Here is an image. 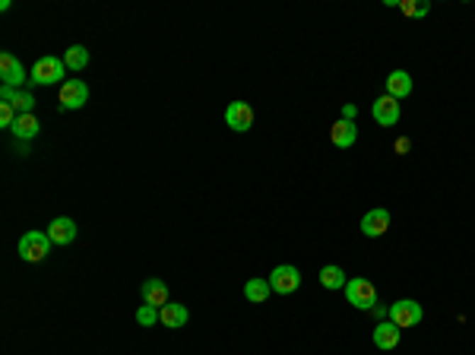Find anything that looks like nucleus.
Here are the masks:
<instances>
[{
  "label": "nucleus",
  "mask_w": 475,
  "mask_h": 355,
  "mask_svg": "<svg viewBox=\"0 0 475 355\" xmlns=\"http://www.w3.org/2000/svg\"><path fill=\"white\" fill-rule=\"evenodd\" d=\"M51 238H48V231H26L23 238H19V257H23L26 263H42L48 254H51Z\"/></svg>",
  "instance_id": "obj_1"
},
{
  "label": "nucleus",
  "mask_w": 475,
  "mask_h": 355,
  "mask_svg": "<svg viewBox=\"0 0 475 355\" xmlns=\"http://www.w3.org/2000/svg\"><path fill=\"white\" fill-rule=\"evenodd\" d=\"M64 77H67L64 58H38L35 67H32V73H29V80L35 86H54V83H60Z\"/></svg>",
  "instance_id": "obj_2"
},
{
  "label": "nucleus",
  "mask_w": 475,
  "mask_h": 355,
  "mask_svg": "<svg viewBox=\"0 0 475 355\" xmlns=\"http://www.w3.org/2000/svg\"><path fill=\"white\" fill-rule=\"evenodd\" d=\"M345 298H349V305H355V308L371 311L377 305V289L371 279L358 276V279H349V283H345Z\"/></svg>",
  "instance_id": "obj_3"
},
{
  "label": "nucleus",
  "mask_w": 475,
  "mask_h": 355,
  "mask_svg": "<svg viewBox=\"0 0 475 355\" xmlns=\"http://www.w3.org/2000/svg\"><path fill=\"white\" fill-rule=\"evenodd\" d=\"M422 317H425V311H422V305H418L415 298H399V302L390 305V320L399 327V330L422 324Z\"/></svg>",
  "instance_id": "obj_4"
},
{
  "label": "nucleus",
  "mask_w": 475,
  "mask_h": 355,
  "mask_svg": "<svg viewBox=\"0 0 475 355\" xmlns=\"http://www.w3.org/2000/svg\"><path fill=\"white\" fill-rule=\"evenodd\" d=\"M301 285V270L291 263H282L273 270V276H269V289L276 292V295H291V292Z\"/></svg>",
  "instance_id": "obj_5"
},
{
  "label": "nucleus",
  "mask_w": 475,
  "mask_h": 355,
  "mask_svg": "<svg viewBox=\"0 0 475 355\" xmlns=\"http://www.w3.org/2000/svg\"><path fill=\"white\" fill-rule=\"evenodd\" d=\"M0 80H4V86H10V89H23V83L29 80V73H26V67L19 64L16 54H10V51L0 54Z\"/></svg>",
  "instance_id": "obj_6"
},
{
  "label": "nucleus",
  "mask_w": 475,
  "mask_h": 355,
  "mask_svg": "<svg viewBox=\"0 0 475 355\" xmlns=\"http://www.w3.org/2000/svg\"><path fill=\"white\" fill-rule=\"evenodd\" d=\"M86 102H89V86H86L83 80H67V83L60 86V108H64V111H77Z\"/></svg>",
  "instance_id": "obj_7"
},
{
  "label": "nucleus",
  "mask_w": 475,
  "mask_h": 355,
  "mask_svg": "<svg viewBox=\"0 0 475 355\" xmlns=\"http://www.w3.org/2000/svg\"><path fill=\"white\" fill-rule=\"evenodd\" d=\"M225 124L238 133L250 131V127H254V108H250L247 102H232V105L225 108Z\"/></svg>",
  "instance_id": "obj_8"
},
{
  "label": "nucleus",
  "mask_w": 475,
  "mask_h": 355,
  "mask_svg": "<svg viewBox=\"0 0 475 355\" xmlns=\"http://www.w3.org/2000/svg\"><path fill=\"white\" fill-rule=\"evenodd\" d=\"M0 102L16 108V114H32V108H35V95L26 92V89H10V86H0Z\"/></svg>",
  "instance_id": "obj_9"
},
{
  "label": "nucleus",
  "mask_w": 475,
  "mask_h": 355,
  "mask_svg": "<svg viewBox=\"0 0 475 355\" xmlns=\"http://www.w3.org/2000/svg\"><path fill=\"white\" fill-rule=\"evenodd\" d=\"M390 229V209H371L362 219V235L364 238H380Z\"/></svg>",
  "instance_id": "obj_10"
},
{
  "label": "nucleus",
  "mask_w": 475,
  "mask_h": 355,
  "mask_svg": "<svg viewBox=\"0 0 475 355\" xmlns=\"http://www.w3.org/2000/svg\"><path fill=\"white\" fill-rule=\"evenodd\" d=\"M371 111H374V121H377L380 127H393V124H399V102H396V99H390V95H380Z\"/></svg>",
  "instance_id": "obj_11"
},
{
  "label": "nucleus",
  "mask_w": 475,
  "mask_h": 355,
  "mask_svg": "<svg viewBox=\"0 0 475 355\" xmlns=\"http://www.w3.org/2000/svg\"><path fill=\"white\" fill-rule=\"evenodd\" d=\"M140 295H142V305H155V308H165L168 305V285L162 279H146L140 285Z\"/></svg>",
  "instance_id": "obj_12"
},
{
  "label": "nucleus",
  "mask_w": 475,
  "mask_h": 355,
  "mask_svg": "<svg viewBox=\"0 0 475 355\" xmlns=\"http://www.w3.org/2000/svg\"><path fill=\"white\" fill-rule=\"evenodd\" d=\"M330 140H332V146H339V149L355 146V140H358L355 121H336V124L330 127Z\"/></svg>",
  "instance_id": "obj_13"
},
{
  "label": "nucleus",
  "mask_w": 475,
  "mask_h": 355,
  "mask_svg": "<svg viewBox=\"0 0 475 355\" xmlns=\"http://www.w3.org/2000/svg\"><path fill=\"white\" fill-rule=\"evenodd\" d=\"M48 238H51L54 244H70L73 238H77V222H73L70 216H57V219L48 225Z\"/></svg>",
  "instance_id": "obj_14"
},
{
  "label": "nucleus",
  "mask_w": 475,
  "mask_h": 355,
  "mask_svg": "<svg viewBox=\"0 0 475 355\" xmlns=\"http://www.w3.org/2000/svg\"><path fill=\"white\" fill-rule=\"evenodd\" d=\"M374 346L384 352L396 349L399 346V327L393 324V320H380V324L374 327Z\"/></svg>",
  "instance_id": "obj_15"
},
{
  "label": "nucleus",
  "mask_w": 475,
  "mask_h": 355,
  "mask_svg": "<svg viewBox=\"0 0 475 355\" xmlns=\"http://www.w3.org/2000/svg\"><path fill=\"white\" fill-rule=\"evenodd\" d=\"M409 92H412V77L406 70H393L390 77H386V95H390V99L403 102Z\"/></svg>",
  "instance_id": "obj_16"
},
{
  "label": "nucleus",
  "mask_w": 475,
  "mask_h": 355,
  "mask_svg": "<svg viewBox=\"0 0 475 355\" xmlns=\"http://www.w3.org/2000/svg\"><path fill=\"white\" fill-rule=\"evenodd\" d=\"M190 320V314L184 305H178V302H168L165 308H162V324L168 327V330H178V327H184Z\"/></svg>",
  "instance_id": "obj_17"
},
{
  "label": "nucleus",
  "mask_w": 475,
  "mask_h": 355,
  "mask_svg": "<svg viewBox=\"0 0 475 355\" xmlns=\"http://www.w3.org/2000/svg\"><path fill=\"white\" fill-rule=\"evenodd\" d=\"M38 127H42V124H38V118H35V114H19V118H16V124H13L10 131H13V136H16V140L29 143L32 136H38Z\"/></svg>",
  "instance_id": "obj_18"
},
{
  "label": "nucleus",
  "mask_w": 475,
  "mask_h": 355,
  "mask_svg": "<svg viewBox=\"0 0 475 355\" xmlns=\"http://www.w3.org/2000/svg\"><path fill=\"white\" fill-rule=\"evenodd\" d=\"M269 292H273V289H269V279H247V283H244V298L254 302V305L267 302Z\"/></svg>",
  "instance_id": "obj_19"
},
{
  "label": "nucleus",
  "mask_w": 475,
  "mask_h": 355,
  "mask_svg": "<svg viewBox=\"0 0 475 355\" xmlns=\"http://www.w3.org/2000/svg\"><path fill=\"white\" fill-rule=\"evenodd\" d=\"M345 283H349V276H345V270H342V266H323V270H320V285H323V289H345Z\"/></svg>",
  "instance_id": "obj_20"
},
{
  "label": "nucleus",
  "mask_w": 475,
  "mask_h": 355,
  "mask_svg": "<svg viewBox=\"0 0 475 355\" xmlns=\"http://www.w3.org/2000/svg\"><path fill=\"white\" fill-rule=\"evenodd\" d=\"M64 64H67V70H86L89 67V51L83 45H70L64 51Z\"/></svg>",
  "instance_id": "obj_21"
},
{
  "label": "nucleus",
  "mask_w": 475,
  "mask_h": 355,
  "mask_svg": "<svg viewBox=\"0 0 475 355\" xmlns=\"http://www.w3.org/2000/svg\"><path fill=\"white\" fill-rule=\"evenodd\" d=\"M159 320H162V308H155V305H140V311H137L140 327H152V324H159Z\"/></svg>",
  "instance_id": "obj_22"
},
{
  "label": "nucleus",
  "mask_w": 475,
  "mask_h": 355,
  "mask_svg": "<svg viewBox=\"0 0 475 355\" xmlns=\"http://www.w3.org/2000/svg\"><path fill=\"white\" fill-rule=\"evenodd\" d=\"M399 10H403L406 16H428V13H431V4H428V0H422V4H415V0H403Z\"/></svg>",
  "instance_id": "obj_23"
},
{
  "label": "nucleus",
  "mask_w": 475,
  "mask_h": 355,
  "mask_svg": "<svg viewBox=\"0 0 475 355\" xmlns=\"http://www.w3.org/2000/svg\"><path fill=\"white\" fill-rule=\"evenodd\" d=\"M393 149H396L399 155H406V153H409V149H412V140H409V136H399V140L393 143Z\"/></svg>",
  "instance_id": "obj_24"
},
{
  "label": "nucleus",
  "mask_w": 475,
  "mask_h": 355,
  "mask_svg": "<svg viewBox=\"0 0 475 355\" xmlns=\"http://www.w3.org/2000/svg\"><path fill=\"white\" fill-rule=\"evenodd\" d=\"M358 118V108L355 105H342V121H355Z\"/></svg>",
  "instance_id": "obj_25"
},
{
  "label": "nucleus",
  "mask_w": 475,
  "mask_h": 355,
  "mask_svg": "<svg viewBox=\"0 0 475 355\" xmlns=\"http://www.w3.org/2000/svg\"><path fill=\"white\" fill-rule=\"evenodd\" d=\"M371 311H374V317H380V320H384V317H390V308H380V305H374Z\"/></svg>",
  "instance_id": "obj_26"
},
{
  "label": "nucleus",
  "mask_w": 475,
  "mask_h": 355,
  "mask_svg": "<svg viewBox=\"0 0 475 355\" xmlns=\"http://www.w3.org/2000/svg\"><path fill=\"white\" fill-rule=\"evenodd\" d=\"M16 153H19V155H29V146H26L23 140H16Z\"/></svg>",
  "instance_id": "obj_27"
}]
</instances>
